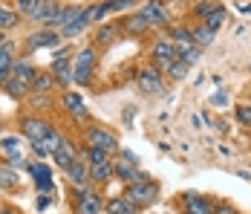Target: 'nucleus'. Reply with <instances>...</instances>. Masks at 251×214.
Returning <instances> with one entry per match:
<instances>
[{"mask_svg": "<svg viewBox=\"0 0 251 214\" xmlns=\"http://www.w3.org/2000/svg\"><path fill=\"white\" fill-rule=\"evenodd\" d=\"M125 197L136 206V209H145V206L156 203V197H159V185H156L153 180H139V183H130V185H127Z\"/></svg>", "mask_w": 251, "mask_h": 214, "instance_id": "nucleus-1", "label": "nucleus"}, {"mask_svg": "<svg viewBox=\"0 0 251 214\" xmlns=\"http://www.w3.org/2000/svg\"><path fill=\"white\" fill-rule=\"evenodd\" d=\"M93 64H96V49L87 47L78 52V61H75V70H73V81L75 84H90L93 78Z\"/></svg>", "mask_w": 251, "mask_h": 214, "instance_id": "nucleus-2", "label": "nucleus"}, {"mask_svg": "<svg viewBox=\"0 0 251 214\" xmlns=\"http://www.w3.org/2000/svg\"><path fill=\"white\" fill-rule=\"evenodd\" d=\"M87 145H90V148H99V151H107V153L119 148L116 136L107 133V130H101V127H90V130H87Z\"/></svg>", "mask_w": 251, "mask_h": 214, "instance_id": "nucleus-3", "label": "nucleus"}, {"mask_svg": "<svg viewBox=\"0 0 251 214\" xmlns=\"http://www.w3.org/2000/svg\"><path fill=\"white\" fill-rule=\"evenodd\" d=\"M176 58H179V52H176V49L171 47L168 41H159V44L153 47V61H156V67H159V70L168 72L171 67H174Z\"/></svg>", "mask_w": 251, "mask_h": 214, "instance_id": "nucleus-4", "label": "nucleus"}, {"mask_svg": "<svg viewBox=\"0 0 251 214\" xmlns=\"http://www.w3.org/2000/svg\"><path fill=\"white\" fill-rule=\"evenodd\" d=\"M50 133H52V127L44 119H35V116L24 119V136L26 139H32V142H44Z\"/></svg>", "mask_w": 251, "mask_h": 214, "instance_id": "nucleus-5", "label": "nucleus"}, {"mask_svg": "<svg viewBox=\"0 0 251 214\" xmlns=\"http://www.w3.org/2000/svg\"><path fill=\"white\" fill-rule=\"evenodd\" d=\"M78 203H75V214H101V197L90 194V191H75Z\"/></svg>", "mask_w": 251, "mask_h": 214, "instance_id": "nucleus-6", "label": "nucleus"}, {"mask_svg": "<svg viewBox=\"0 0 251 214\" xmlns=\"http://www.w3.org/2000/svg\"><path fill=\"white\" fill-rule=\"evenodd\" d=\"M139 90H142V93H162L165 84H162L159 70H142L139 72Z\"/></svg>", "mask_w": 251, "mask_h": 214, "instance_id": "nucleus-7", "label": "nucleus"}, {"mask_svg": "<svg viewBox=\"0 0 251 214\" xmlns=\"http://www.w3.org/2000/svg\"><path fill=\"white\" fill-rule=\"evenodd\" d=\"M61 15H64V9H61L58 3H52V0H44L32 18H35V21H44V24H58V21H61Z\"/></svg>", "mask_w": 251, "mask_h": 214, "instance_id": "nucleus-8", "label": "nucleus"}, {"mask_svg": "<svg viewBox=\"0 0 251 214\" xmlns=\"http://www.w3.org/2000/svg\"><path fill=\"white\" fill-rule=\"evenodd\" d=\"M185 214H214V206H211L205 197L188 191V194H185Z\"/></svg>", "mask_w": 251, "mask_h": 214, "instance_id": "nucleus-9", "label": "nucleus"}, {"mask_svg": "<svg viewBox=\"0 0 251 214\" xmlns=\"http://www.w3.org/2000/svg\"><path fill=\"white\" fill-rule=\"evenodd\" d=\"M139 15L148 21V26H151V24L153 26L168 24V12H165V6H162V3H156V0H153V3H148V6H142V12H139Z\"/></svg>", "mask_w": 251, "mask_h": 214, "instance_id": "nucleus-10", "label": "nucleus"}, {"mask_svg": "<svg viewBox=\"0 0 251 214\" xmlns=\"http://www.w3.org/2000/svg\"><path fill=\"white\" fill-rule=\"evenodd\" d=\"M29 174L35 177V183H38L41 191H52V168H47L44 162H38V165H29Z\"/></svg>", "mask_w": 251, "mask_h": 214, "instance_id": "nucleus-11", "label": "nucleus"}, {"mask_svg": "<svg viewBox=\"0 0 251 214\" xmlns=\"http://www.w3.org/2000/svg\"><path fill=\"white\" fill-rule=\"evenodd\" d=\"M52 72H58V81H61V84H70V81H73V67H70V61H67L64 52H55Z\"/></svg>", "mask_w": 251, "mask_h": 214, "instance_id": "nucleus-12", "label": "nucleus"}, {"mask_svg": "<svg viewBox=\"0 0 251 214\" xmlns=\"http://www.w3.org/2000/svg\"><path fill=\"white\" fill-rule=\"evenodd\" d=\"M116 168V177H122L125 183H139V180H148L139 168L133 165V162H119V165H113Z\"/></svg>", "mask_w": 251, "mask_h": 214, "instance_id": "nucleus-13", "label": "nucleus"}, {"mask_svg": "<svg viewBox=\"0 0 251 214\" xmlns=\"http://www.w3.org/2000/svg\"><path fill=\"white\" fill-rule=\"evenodd\" d=\"M35 67L29 64V61H18V64H12V78H18V81H24V84H29L32 87V81H35Z\"/></svg>", "mask_w": 251, "mask_h": 214, "instance_id": "nucleus-14", "label": "nucleus"}, {"mask_svg": "<svg viewBox=\"0 0 251 214\" xmlns=\"http://www.w3.org/2000/svg\"><path fill=\"white\" fill-rule=\"evenodd\" d=\"M52 156H55L58 168H70L73 162H75V148H73L70 142H61V145H58V151H55Z\"/></svg>", "mask_w": 251, "mask_h": 214, "instance_id": "nucleus-15", "label": "nucleus"}, {"mask_svg": "<svg viewBox=\"0 0 251 214\" xmlns=\"http://www.w3.org/2000/svg\"><path fill=\"white\" fill-rule=\"evenodd\" d=\"M90 21H93V9H84V15L78 18L75 24L67 26V29H61V35H64V38H75V35H81V32L90 26Z\"/></svg>", "mask_w": 251, "mask_h": 214, "instance_id": "nucleus-16", "label": "nucleus"}, {"mask_svg": "<svg viewBox=\"0 0 251 214\" xmlns=\"http://www.w3.org/2000/svg\"><path fill=\"white\" fill-rule=\"evenodd\" d=\"M55 44H58V32H52V29H44V32H38V35H32V38H29V49L55 47Z\"/></svg>", "mask_w": 251, "mask_h": 214, "instance_id": "nucleus-17", "label": "nucleus"}, {"mask_svg": "<svg viewBox=\"0 0 251 214\" xmlns=\"http://www.w3.org/2000/svg\"><path fill=\"white\" fill-rule=\"evenodd\" d=\"M107 214H136V206L127 197H113L107 203Z\"/></svg>", "mask_w": 251, "mask_h": 214, "instance_id": "nucleus-18", "label": "nucleus"}, {"mask_svg": "<svg viewBox=\"0 0 251 214\" xmlns=\"http://www.w3.org/2000/svg\"><path fill=\"white\" fill-rule=\"evenodd\" d=\"M64 107H67V110H73V113L81 116V119L87 116V107H84V101H81V95H78V93H64Z\"/></svg>", "mask_w": 251, "mask_h": 214, "instance_id": "nucleus-19", "label": "nucleus"}, {"mask_svg": "<svg viewBox=\"0 0 251 214\" xmlns=\"http://www.w3.org/2000/svg\"><path fill=\"white\" fill-rule=\"evenodd\" d=\"M67 174H70V180H73V183H78V185H81V183L90 177V168L84 165V162H78V159H75L73 165L67 168Z\"/></svg>", "mask_w": 251, "mask_h": 214, "instance_id": "nucleus-20", "label": "nucleus"}, {"mask_svg": "<svg viewBox=\"0 0 251 214\" xmlns=\"http://www.w3.org/2000/svg\"><path fill=\"white\" fill-rule=\"evenodd\" d=\"M191 35H194V44H197V47H208V44L214 41V29H211V26H205V24H202L200 29H194Z\"/></svg>", "mask_w": 251, "mask_h": 214, "instance_id": "nucleus-21", "label": "nucleus"}, {"mask_svg": "<svg viewBox=\"0 0 251 214\" xmlns=\"http://www.w3.org/2000/svg\"><path fill=\"white\" fill-rule=\"evenodd\" d=\"M81 15H84V9H81V6H70V9H64V15H61L58 26H61V29H67V26H73V24H75V21L81 18Z\"/></svg>", "mask_w": 251, "mask_h": 214, "instance_id": "nucleus-22", "label": "nucleus"}, {"mask_svg": "<svg viewBox=\"0 0 251 214\" xmlns=\"http://www.w3.org/2000/svg\"><path fill=\"white\" fill-rule=\"evenodd\" d=\"M52 84H55V78H52L50 72H38L35 81H32V90L35 93H47V90H52Z\"/></svg>", "mask_w": 251, "mask_h": 214, "instance_id": "nucleus-23", "label": "nucleus"}, {"mask_svg": "<svg viewBox=\"0 0 251 214\" xmlns=\"http://www.w3.org/2000/svg\"><path fill=\"white\" fill-rule=\"evenodd\" d=\"M113 171H116V168L110 165V162H104V165H93V168H90V177H93L96 183H107Z\"/></svg>", "mask_w": 251, "mask_h": 214, "instance_id": "nucleus-24", "label": "nucleus"}, {"mask_svg": "<svg viewBox=\"0 0 251 214\" xmlns=\"http://www.w3.org/2000/svg\"><path fill=\"white\" fill-rule=\"evenodd\" d=\"M18 185V174H15V168H3L0 165V188H15Z\"/></svg>", "mask_w": 251, "mask_h": 214, "instance_id": "nucleus-25", "label": "nucleus"}, {"mask_svg": "<svg viewBox=\"0 0 251 214\" xmlns=\"http://www.w3.org/2000/svg\"><path fill=\"white\" fill-rule=\"evenodd\" d=\"M174 41L179 44V49H188V47H197L194 44V35L188 29H174Z\"/></svg>", "mask_w": 251, "mask_h": 214, "instance_id": "nucleus-26", "label": "nucleus"}, {"mask_svg": "<svg viewBox=\"0 0 251 214\" xmlns=\"http://www.w3.org/2000/svg\"><path fill=\"white\" fill-rule=\"evenodd\" d=\"M125 29L139 35V32H145V29H148V21H145L142 15H133V18H127V21H125Z\"/></svg>", "mask_w": 251, "mask_h": 214, "instance_id": "nucleus-27", "label": "nucleus"}, {"mask_svg": "<svg viewBox=\"0 0 251 214\" xmlns=\"http://www.w3.org/2000/svg\"><path fill=\"white\" fill-rule=\"evenodd\" d=\"M6 90H9V95H12V98H21V95L29 90V84L18 81V78H9V81H6Z\"/></svg>", "mask_w": 251, "mask_h": 214, "instance_id": "nucleus-28", "label": "nucleus"}, {"mask_svg": "<svg viewBox=\"0 0 251 214\" xmlns=\"http://www.w3.org/2000/svg\"><path fill=\"white\" fill-rule=\"evenodd\" d=\"M0 70L12 72V44H0Z\"/></svg>", "mask_w": 251, "mask_h": 214, "instance_id": "nucleus-29", "label": "nucleus"}, {"mask_svg": "<svg viewBox=\"0 0 251 214\" xmlns=\"http://www.w3.org/2000/svg\"><path fill=\"white\" fill-rule=\"evenodd\" d=\"M223 21H226V9L220 6L217 12H211V15H205V26H211V29H217V26H223Z\"/></svg>", "mask_w": 251, "mask_h": 214, "instance_id": "nucleus-30", "label": "nucleus"}, {"mask_svg": "<svg viewBox=\"0 0 251 214\" xmlns=\"http://www.w3.org/2000/svg\"><path fill=\"white\" fill-rule=\"evenodd\" d=\"M176 52H179V61H185V64H188V67H191V64H194V61H197V58H200V47L176 49Z\"/></svg>", "mask_w": 251, "mask_h": 214, "instance_id": "nucleus-31", "label": "nucleus"}, {"mask_svg": "<svg viewBox=\"0 0 251 214\" xmlns=\"http://www.w3.org/2000/svg\"><path fill=\"white\" fill-rule=\"evenodd\" d=\"M87 162H90V165H104V162H107V151L90 148V151H87Z\"/></svg>", "mask_w": 251, "mask_h": 214, "instance_id": "nucleus-32", "label": "nucleus"}, {"mask_svg": "<svg viewBox=\"0 0 251 214\" xmlns=\"http://www.w3.org/2000/svg\"><path fill=\"white\" fill-rule=\"evenodd\" d=\"M41 3H44V0H18V9H21V15H29V18H32Z\"/></svg>", "mask_w": 251, "mask_h": 214, "instance_id": "nucleus-33", "label": "nucleus"}, {"mask_svg": "<svg viewBox=\"0 0 251 214\" xmlns=\"http://www.w3.org/2000/svg\"><path fill=\"white\" fill-rule=\"evenodd\" d=\"M0 148H3V151H6L9 156H15V153H21V142H18L15 136H6V139L0 142Z\"/></svg>", "mask_w": 251, "mask_h": 214, "instance_id": "nucleus-34", "label": "nucleus"}, {"mask_svg": "<svg viewBox=\"0 0 251 214\" xmlns=\"http://www.w3.org/2000/svg\"><path fill=\"white\" fill-rule=\"evenodd\" d=\"M15 24H18V15H12V12H6L0 6V29H12Z\"/></svg>", "mask_w": 251, "mask_h": 214, "instance_id": "nucleus-35", "label": "nucleus"}, {"mask_svg": "<svg viewBox=\"0 0 251 214\" xmlns=\"http://www.w3.org/2000/svg\"><path fill=\"white\" fill-rule=\"evenodd\" d=\"M217 9H220V3L205 0V3H200V6H197V15H200V18H205V15H211V12H217Z\"/></svg>", "mask_w": 251, "mask_h": 214, "instance_id": "nucleus-36", "label": "nucleus"}, {"mask_svg": "<svg viewBox=\"0 0 251 214\" xmlns=\"http://www.w3.org/2000/svg\"><path fill=\"white\" fill-rule=\"evenodd\" d=\"M113 9V0H104V3H99L96 9H93V21H99V18H104L107 12Z\"/></svg>", "mask_w": 251, "mask_h": 214, "instance_id": "nucleus-37", "label": "nucleus"}, {"mask_svg": "<svg viewBox=\"0 0 251 214\" xmlns=\"http://www.w3.org/2000/svg\"><path fill=\"white\" fill-rule=\"evenodd\" d=\"M237 122L251 124V104H240V107H237Z\"/></svg>", "mask_w": 251, "mask_h": 214, "instance_id": "nucleus-38", "label": "nucleus"}, {"mask_svg": "<svg viewBox=\"0 0 251 214\" xmlns=\"http://www.w3.org/2000/svg\"><path fill=\"white\" fill-rule=\"evenodd\" d=\"M168 72H171V78H182V75L188 72V64L176 58V61H174V67H171V70H168Z\"/></svg>", "mask_w": 251, "mask_h": 214, "instance_id": "nucleus-39", "label": "nucleus"}, {"mask_svg": "<svg viewBox=\"0 0 251 214\" xmlns=\"http://www.w3.org/2000/svg\"><path fill=\"white\" fill-rule=\"evenodd\" d=\"M113 41V26H104L99 32V44H110Z\"/></svg>", "mask_w": 251, "mask_h": 214, "instance_id": "nucleus-40", "label": "nucleus"}, {"mask_svg": "<svg viewBox=\"0 0 251 214\" xmlns=\"http://www.w3.org/2000/svg\"><path fill=\"white\" fill-rule=\"evenodd\" d=\"M9 165H12V168H26V162H24V156H21V153H15V156H9Z\"/></svg>", "mask_w": 251, "mask_h": 214, "instance_id": "nucleus-41", "label": "nucleus"}, {"mask_svg": "<svg viewBox=\"0 0 251 214\" xmlns=\"http://www.w3.org/2000/svg\"><path fill=\"white\" fill-rule=\"evenodd\" d=\"M136 0H113V9H125V6H133Z\"/></svg>", "mask_w": 251, "mask_h": 214, "instance_id": "nucleus-42", "label": "nucleus"}, {"mask_svg": "<svg viewBox=\"0 0 251 214\" xmlns=\"http://www.w3.org/2000/svg\"><path fill=\"white\" fill-rule=\"evenodd\" d=\"M52 200L50 197H44V194H41V197H38V209H41V212H44V209H47V206H50Z\"/></svg>", "mask_w": 251, "mask_h": 214, "instance_id": "nucleus-43", "label": "nucleus"}, {"mask_svg": "<svg viewBox=\"0 0 251 214\" xmlns=\"http://www.w3.org/2000/svg\"><path fill=\"white\" fill-rule=\"evenodd\" d=\"M214 104H217V107H223V104H226V95L217 93V95H214Z\"/></svg>", "mask_w": 251, "mask_h": 214, "instance_id": "nucleus-44", "label": "nucleus"}, {"mask_svg": "<svg viewBox=\"0 0 251 214\" xmlns=\"http://www.w3.org/2000/svg\"><path fill=\"white\" fill-rule=\"evenodd\" d=\"M214 214H237V212H234V209H228V206H220Z\"/></svg>", "mask_w": 251, "mask_h": 214, "instance_id": "nucleus-45", "label": "nucleus"}, {"mask_svg": "<svg viewBox=\"0 0 251 214\" xmlns=\"http://www.w3.org/2000/svg\"><path fill=\"white\" fill-rule=\"evenodd\" d=\"M6 81H9V72H6V70H0V84H6Z\"/></svg>", "mask_w": 251, "mask_h": 214, "instance_id": "nucleus-46", "label": "nucleus"}, {"mask_svg": "<svg viewBox=\"0 0 251 214\" xmlns=\"http://www.w3.org/2000/svg\"><path fill=\"white\" fill-rule=\"evenodd\" d=\"M240 12H243V15H249V12H251V3H243V6H240Z\"/></svg>", "mask_w": 251, "mask_h": 214, "instance_id": "nucleus-47", "label": "nucleus"}, {"mask_svg": "<svg viewBox=\"0 0 251 214\" xmlns=\"http://www.w3.org/2000/svg\"><path fill=\"white\" fill-rule=\"evenodd\" d=\"M0 214H15L12 209H0Z\"/></svg>", "mask_w": 251, "mask_h": 214, "instance_id": "nucleus-48", "label": "nucleus"}]
</instances>
